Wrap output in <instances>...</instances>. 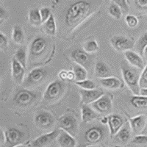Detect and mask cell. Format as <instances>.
Wrapping results in <instances>:
<instances>
[{"label": "cell", "instance_id": "obj_3", "mask_svg": "<svg viewBox=\"0 0 147 147\" xmlns=\"http://www.w3.org/2000/svg\"><path fill=\"white\" fill-rule=\"evenodd\" d=\"M5 147H15L22 145L27 140V133L17 127H9L5 131Z\"/></svg>", "mask_w": 147, "mask_h": 147}, {"label": "cell", "instance_id": "obj_48", "mask_svg": "<svg viewBox=\"0 0 147 147\" xmlns=\"http://www.w3.org/2000/svg\"><path fill=\"white\" fill-rule=\"evenodd\" d=\"M144 55L147 57V47L144 49Z\"/></svg>", "mask_w": 147, "mask_h": 147}, {"label": "cell", "instance_id": "obj_40", "mask_svg": "<svg viewBox=\"0 0 147 147\" xmlns=\"http://www.w3.org/2000/svg\"><path fill=\"white\" fill-rule=\"evenodd\" d=\"M40 13L43 23L47 22L52 15L50 9L48 8V7H42L41 9H40Z\"/></svg>", "mask_w": 147, "mask_h": 147}, {"label": "cell", "instance_id": "obj_16", "mask_svg": "<svg viewBox=\"0 0 147 147\" xmlns=\"http://www.w3.org/2000/svg\"><path fill=\"white\" fill-rule=\"evenodd\" d=\"M124 56L127 62L132 66L136 67L140 70H144L145 68V62L142 57L137 52L129 50L124 52Z\"/></svg>", "mask_w": 147, "mask_h": 147}, {"label": "cell", "instance_id": "obj_37", "mask_svg": "<svg viewBox=\"0 0 147 147\" xmlns=\"http://www.w3.org/2000/svg\"><path fill=\"white\" fill-rule=\"evenodd\" d=\"M113 2L117 5L121 9L123 13L127 14L129 12V6L127 3V0H112Z\"/></svg>", "mask_w": 147, "mask_h": 147}, {"label": "cell", "instance_id": "obj_49", "mask_svg": "<svg viewBox=\"0 0 147 147\" xmlns=\"http://www.w3.org/2000/svg\"><path fill=\"white\" fill-rule=\"evenodd\" d=\"M87 147H99L98 146H96V145H90V146H88Z\"/></svg>", "mask_w": 147, "mask_h": 147}, {"label": "cell", "instance_id": "obj_23", "mask_svg": "<svg viewBox=\"0 0 147 147\" xmlns=\"http://www.w3.org/2000/svg\"><path fill=\"white\" fill-rule=\"evenodd\" d=\"M94 71H95L96 77L100 79L107 78L111 74V71L109 65L103 61H98L96 63Z\"/></svg>", "mask_w": 147, "mask_h": 147}, {"label": "cell", "instance_id": "obj_7", "mask_svg": "<svg viewBox=\"0 0 147 147\" xmlns=\"http://www.w3.org/2000/svg\"><path fill=\"white\" fill-rule=\"evenodd\" d=\"M37 94L31 90L23 89L18 90L13 96V102L16 105L22 107H26L31 105L36 101Z\"/></svg>", "mask_w": 147, "mask_h": 147}, {"label": "cell", "instance_id": "obj_13", "mask_svg": "<svg viewBox=\"0 0 147 147\" xmlns=\"http://www.w3.org/2000/svg\"><path fill=\"white\" fill-rule=\"evenodd\" d=\"M80 93L81 95V105H88L96 102L101 96L105 95L103 90L100 89H93V90H84L80 89Z\"/></svg>", "mask_w": 147, "mask_h": 147}, {"label": "cell", "instance_id": "obj_28", "mask_svg": "<svg viewBox=\"0 0 147 147\" xmlns=\"http://www.w3.org/2000/svg\"><path fill=\"white\" fill-rule=\"evenodd\" d=\"M44 30L46 33L49 35H56V31H57V27H56V23H55V17L54 16L51 15L48 20L44 22Z\"/></svg>", "mask_w": 147, "mask_h": 147}, {"label": "cell", "instance_id": "obj_12", "mask_svg": "<svg viewBox=\"0 0 147 147\" xmlns=\"http://www.w3.org/2000/svg\"><path fill=\"white\" fill-rule=\"evenodd\" d=\"M60 129H56L55 130L52 131L48 133H45L41 135L32 141V147H44L52 143L60 135Z\"/></svg>", "mask_w": 147, "mask_h": 147}, {"label": "cell", "instance_id": "obj_25", "mask_svg": "<svg viewBox=\"0 0 147 147\" xmlns=\"http://www.w3.org/2000/svg\"><path fill=\"white\" fill-rule=\"evenodd\" d=\"M24 38L25 37L22 27L19 25L14 26L12 32V39L14 43L18 45H22L24 42Z\"/></svg>", "mask_w": 147, "mask_h": 147}, {"label": "cell", "instance_id": "obj_6", "mask_svg": "<svg viewBox=\"0 0 147 147\" xmlns=\"http://www.w3.org/2000/svg\"><path fill=\"white\" fill-rule=\"evenodd\" d=\"M107 134L105 127L96 125L90 127L85 133V140L90 145H94L103 141Z\"/></svg>", "mask_w": 147, "mask_h": 147}, {"label": "cell", "instance_id": "obj_4", "mask_svg": "<svg viewBox=\"0 0 147 147\" xmlns=\"http://www.w3.org/2000/svg\"><path fill=\"white\" fill-rule=\"evenodd\" d=\"M65 85L62 81H53L47 86L44 94V99L47 102H54L62 96Z\"/></svg>", "mask_w": 147, "mask_h": 147}, {"label": "cell", "instance_id": "obj_17", "mask_svg": "<svg viewBox=\"0 0 147 147\" xmlns=\"http://www.w3.org/2000/svg\"><path fill=\"white\" fill-rule=\"evenodd\" d=\"M24 68L16 60L15 58L12 59L11 63V71H12V77L13 79L14 82L18 85H20L23 82L24 77Z\"/></svg>", "mask_w": 147, "mask_h": 147}, {"label": "cell", "instance_id": "obj_21", "mask_svg": "<svg viewBox=\"0 0 147 147\" xmlns=\"http://www.w3.org/2000/svg\"><path fill=\"white\" fill-rule=\"evenodd\" d=\"M82 121L84 123H88L99 118L98 113L88 105H81Z\"/></svg>", "mask_w": 147, "mask_h": 147}, {"label": "cell", "instance_id": "obj_30", "mask_svg": "<svg viewBox=\"0 0 147 147\" xmlns=\"http://www.w3.org/2000/svg\"><path fill=\"white\" fill-rule=\"evenodd\" d=\"M14 58L25 69L27 66V52L24 47L18 49L14 55Z\"/></svg>", "mask_w": 147, "mask_h": 147}, {"label": "cell", "instance_id": "obj_15", "mask_svg": "<svg viewBox=\"0 0 147 147\" xmlns=\"http://www.w3.org/2000/svg\"><path fill=\"white\" fill-rule=\"evenodd\" d=\"M109 130L111 136H115L124 124V119L118 114H111L108 116Z\"/></svg>", "mask_w": 147, "mask_h": 147}, {"label": "cell", "instance_id": "obj_43", "mask_svg": "<svg viewBox=\"0 0 147 147\" xmlns=\"http://www.w3.org/2000/svg\"><path fill=\"white\" fill-rule=\"evenodd\" d=\"M0 144L1 145H2V144H5V132H2V130L1 129L0 131Z\"/></svg>", "mask_w": 147, "mask_h": 147}, {"label": "cell", "instance_id": "obj_10", "mask_svg": "<svg viewBox=\"0 0 147 147\" xmlns=\"http://www.w3.org/2000/svg\"><path fill=\"white\" fill-rule=\"evenodd\" d=\"M35 123L41 129H49L55 124L53 115L47 111H40L35 116Z\"/></svg>", "mask_w": 147, "mask_h": 147}, {"label": "cell", "instance_id": "obj_44", "mask_svg": "<svg viewBox=\"0 0 147 147\" xmlns=\"http://www.w3.org/2000/svg\"><path fill=\"white\" fill-rule=\"evenodd\" d=\"M67 80H75V76H74V71H68V78Z\"/></svg>", "mask_w": 147, "mask_h": 147}, {"label": "cell", "instance_id": "obj_46", "mask_svg": "<svg viewBox=\"0 0 147 147\" xmlns=\"http://www.w3.org/2000/svg\"><path fill=\"white\" fill-rule=\"evenodd\" d=\"M0 15H1V20L2 19V17H5V15H6V12H5V9L1 7V10H0Z\"/></svg>", "mask_w": 147, "mask_h": 147}, {"label": "cell", "instance_id": "obj_47", "mask_svg": "<svg viewBox=\"0 0 147 147\" xmlns=\"http://www.w3.org/2000/svg\"><path fill=\"white\" fill-rule=\"evenodd\" d=\"M101 122L103 124H107V122H108V116H105V117H103V119H102V120H101Z\"/></svg>", "mask_w": 147, "mask_h": 147}, {"label": "cell", "instance_id": "obj_35", "mask_svg": "<svg viewBox=\"0 0 147 147\" xmlns=\"http://www.w3.org/2000/svg\"><path fill=\"white\" fill-rule=\"evenodd\" d=\"M126 23L128 27L134 28V27H137V25L138 24V19L137 18V17L133 15H127L126 16Z\"/></svg>", "mask_w": 147, "mask_h": 147}, {"label": "cell", "instance_id": "obj_26", "mask_svg": "<svg viewBox=\"0 0 147 147\" xmlns=\"http://www.w3.org/2000/svg\"><path fill=\"white\" fill-rule=\"evenodd\" d=\"M29 22H30L31 25L35 27H39L43 23L41 16H40V10L35 8L30 10V13H29Z\"/></svg>", "mask_w": 147, "mask_h": 147}, {"label": "cell", "instance_id": "obj_51", "mask_svg": "<svg viewBox=\"0 0 147 147\" xmlns=\"http://www.w3.org/2000/svg\"><path fill=\"white\" fill-rule=\"evenodd\" d=\"M77 147H85V146H82V145H80V146H78Z\"/></svg>", "mask_w": 147, "mask_h": 147}, {"label": "cell", "instance_id": "obj_31", "mask_svg": "<svg viewBox=\"0 0 147 147\" xmlns=\"http://www.w3.org/2000/svg\"><path fill=\"white\" fill-rule=\"evenodd\" d=\"M147 47V32L143 34L135 44V47L140 56L144 55V49Z\"/></svg>", "mask_w": 147, "mask_h": 147}, {"label": "cell", "instance_id": "obj_18", "mask_svg": "<svg viewBox=\"0 0 147 147\" xmlns=\"http://www.w3.org/2000/svg\"><path fill=\"white\" fill-rule=\"evenodd\" d=\"M147 119L145 115H137L129 119V125L132 132L136 135L140 133L144 130V127L146 124Z\"/></svg>", "mask_w": 147, "mask_h": 147}, {"label": "cell", "instance_id": "obj_20", "mask_svg": "<svg viewBox=\"0 0 147 147\" xmlns=\"http://www.w3.org/2000/svg\"><path fill=\"white\" fill-rule=\"evenodd\" d=\"M130 125L126 124L123 126L120 130L115 135L114 140L118 144H126L129 142L131 138V130L129 128Z\"/></svg>", "mask_w": 147, "mask_h": 147}, {"label": "cell", "instance_id": "obj_1", "mask_svg": "<svg viewBox=\"0 0 147 147\" xmlns=\"http://www.w3.org/2000/svg\"><path fill=\"white\" fill-rule=\"evenodd\" d=\"M92 12L91 2L87 0H77L68 7L64 16L66 27L74 28L83 22Z\"/></svg>", "mask_w": 147, "mask_h": 147}, {"label": "cell", "instance_id": "obj_2", "mask_svg": "<svg viewBox=\"0 0 147 147\" xmlns=\"http://www.w3.org/2000/svg\"><path fill=\"white\" fill-rule=\"evenodd\" d=\"M121 73L124 82L128 88L133 93L134 95H139L140 91V87L139 85L140 77V69L132 66L131 65L122 63Z\"/></svg>", "mask_w": 147, "mask_h": 147}, {"label": "cell", "instance_id": "obj_19", "mask_svg": "<svg viewBox=\"0 0 147 147\" xmlns=\"http://www.w3.org/2000/svg\"><path fill=\"white\" fill-rule=\"evenodd\" d=\"M47 47V40L42 37H37L30 44V54L34 56H39L44 52Z\"/></svg>", "mask_w": 147, "mask_h": 147}, {"label": "cell", "instance_id": "obj_22", "mask_svg": "<svg viewBox=\"0 0 147 147\" xmlns=\"http://www.w3.org/2000/svg\"><path fill=\"white\" fill-rule=\"evenodd\" d=\"M57 142L60 147H75L77 142L74 136L63 130L57 138Z\"/></svg>", "mask_w": 147, "mask_h": 147}, {"label": "cell", "instance_id": "obj_11", "mask_svg": "<svg viewBox=\"0 0 147 147\" xmlns=\"http://www.w3.org/2000/svg\"><path fill=\"white\" fill-rule=\"evenodd\" d=\"M91 107L98 113L107 114L112 109V100L109 95H103L96 102L91 103Z\"/></svg>", "mask_w": 147, "mask_h": 147}, {"label": "cell", "instance_id": "obj_33", "mask_svg": "<svg viewBox=\"0 0 147 147\" xmlns=\"http://www.w3.org/2000/svg\"><path fill=\"white\" fill-rule=\"evenodd\" d=\"M108 13L111 16L115 18V19H120L123 13L121 9L115 3H112L110 5L108 8Z\"/></svg>", "mask_w": 147, "mask_h": 147}, {"label": "cell", "instance_id": "obj_34", "mask_svg": "<svg viewBox=\"0 0 147 147\" xmlns=\"http://www.w3.org/2000/svg\"><path fill=\"white\" fill-rule=\"evenodd\" d=\"M76 85L84 90H93L96 89V85L94 82L90 80H85L82 81H77L75 82Z\"/></svg>", "mask_w": 147, "mask_h": 147}, {"label": "cell", "instance_id": "obj_14", "mask_svg": "<svg viewBox=\"0 0 147 147\" xmlns=\"http://www.w3.org/2000/svg\"><path fill=\"white\" fill-rule=\"evenodd\" d=\"M71 57L77 64L82 65L84 68L88 67L90 63V56L84 49H76L71 53Z\"/></svg>", "mask_w": 147, "mask_h": 147}, {"label": "cell", "instance_id": "obj_50", "mask_svg": "<svg viewBox=\"0 0 147 147\" xmlns=\"http://www.w3.org/2000/svg\"><path fill=\"white\" fill-rule=\"evenodd\" d=\"M15 147H27L26 146H24V145H18L17 146H15Z\"/></svg>", "mask_w": 147, "mask_h": 147}, {"label": "cell", "instance_id": "obj_5", "mask_svg": "<svg viewBox=\"0 0 147 147\" xmlns=\"http://www.w3.org/2000/svg\"><path fill=\"white\" fill-rule=\"evenodd\" d=\"M58 125L63 131L75 137L79 132V123L75 116L71 113H66L58 119Z\"/></svg>", "mask_w": 147, "mask_h": 147}, {"label": "cell", "instance_id": "obj_41", "mask_svg": "<svg viewBox=\"0 0 147 147\" xmlns=\"http://www.w3.org/2000/svg\"><path fill=\"white\" fill-rule=\"evenodd\" d=\"M7 44H8L7 38L2 32H1L0 33V47H1V49L2 50L5 49L7 47Z\"/></svg>", "mask_w": 147, "mask_h": 147}, {"label": "cell", "instance_id": "obj_42", "mask_svg": "<svg viewBox=\"0 0 147 147\" xmlns=\"http://www.w3.org/2000/svg\"><path fill=\"white\" fill-rule=\"evenodd\" d=\"M59 77H60V80H67V78H68V71L65 70H63L61 71H60V73H59Z\"/></svg>", "mask_w": 147, "mask_h": 147}, {"label": "cell", "instance_id": "obj_36", "mask_svg": "<svg viewBox=\"0 0 147 147\" xmlns=\"http://www.w3.org/2000/svg\"><path fill=\"white\" fill-rule=\"evenodd\" d=\"M139 85L141 88H147V64L143 70L142 73L140 74Z\"/></svg>", "mask_w": 147, "mask_h": 147}, {"label": "cell", "instance_id": "obj_32", "mask_svg": "<svg viewBox=\"0 0 147 147\" xmlns=\"http://www.w3.org/2000/svg\"><path fill=\"white\" fill-rule=\"evenodd\" d=\"M83 49L88 53H94L98 51L99 45L95 40L92 39L85 42L83 45Z\"/></svg>", "mask_w": 147, "mask_h": 147}, {"label": "cell", "instance_id": "obj_27", "mask_svg": "<svg viewBox=\"0 0 147 147\" xmlns=\"http://www.w3.org/2000/svg\"><path fill=\"white\" fill-rule=\"evenodd\" d=\"M130 103L138 109H147V96L135 95L130 99Z\"/></svg>", "mask_w": 147, "mask_h": 147}, {"label": "cell", "instance_id": "obj_24", "mask_svg": "<svg viewBox=\"0 0 147 147\" xmlns=\"http://www.w3.org/2000/svg\"><path fill=\"white\" fill-rule=\"evenodd\" d=\"M100 84L107 89L110 90H117L121 87V82L116 77H109L100 80Z\"/></svg>", "mask_w": 147, "mask_h": 147}, {"label": "cell", "instance_id": "obj_38", "mask_svg": "<svg viewBox=\"0 0 147 147\" xmlns=\"http://www.w3.org/2000/svg\"><path fill=\"white\" fill-rule=\"evenodd\" d=\"M134 2L138 10L147 13V0H134Z\"/></svg>", "mask_w": 147, "mask_h": 147}, {"label": "cell", "instance_id": "obj_45", "mask_svg": "<svg viewBox=\"0 0 147 147\" xmlns=\"http://www.w3.org/2000/svg\"><path fill=\"white\" fill-rule=\"evenodd\" d=\"M140 95L147 96V88H140Z\"/></svg>", "mask_w": 147, "mask_h": 147}, {"label": "cell", "instance_id": "obj_9", "mask_svg": "<svg viewBox=\"0 0 147 147\" xmlns=\"http://www.w3.org/2000/svg\"><path fill=\"white\" fill-rule=\"evenodd\" d=\"M47 71L42 68H36L32 69L27 75L25 82L24 83V87H30L34 86L40 84L47 77Z\"/></svg>", "mask_w": 147, "mask_h": 147}, {"label": "cell", "instance_id": "obj_52", "mask_svg": "<svg viewBox=\"0 0 147 147\" xmlns=\"http://www.w3.org/2000/svg\"><path fill=\"white\" fill-rule=\"evenodd\" d=\"M146 124H147V122H146Z\"/></svg>", "mask_w": 147, "mask_h": 147}, {"label": "cell", "instance_id": "obj_29", "mask_svg": "<svg viewBox=\"0 0 147 147\" xmlns=\"http://www.w3.org/2000/svg\"><path fill=\"white\" fill-rule=\"evenodd\" d=\"M73 71L74 73V76H75L76 82L87 80L88 72L85 68H84L82 65L76 63L74 65Z\"/></svg>", "mask_w": 147, "mask_h": 147}, {"label": "cell", "instance_id": "obj_8", "mask_svg": "<svg viewBox=\"0 0 147 147\" xmlns=\"http://www.w3.org/2000/svg\"><path fill=\"white\" fill-rule=\"evenodd\" d=\"M110 44L112 47L118 52H127L130 50L135 47L133 40L126 38L124 36L116 35L110 39Z\"/></svg>", "mask_w": 147, "mask_h": 147}, {"label": "cell", "instance_id": "obj_39", "mask_svg": "<svg viewBox=\"0 0 147 147\" xmlns=\"http://www.w3.org/2000/svg\"><path fill=\"white\" fill-rule=\"evenodd\" d=\"M134 145H146L147 144V136H136L132 141Z\"/></svg>", "mask_w": 147, "mask_h": 147}]
</instances>
